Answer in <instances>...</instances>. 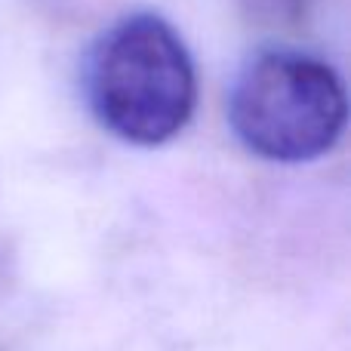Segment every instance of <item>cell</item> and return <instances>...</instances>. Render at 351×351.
Masks as SVG:
<instances>
[{
  "label": "cell",
  "instance_id": "1",
  "mask_svg": "<svg viewBox=\"0 0 351 351\" xmlns=\"http://www.w3.org/2000/svg\"><path fill=\"white\" fill-rule=\"evenodd\" d=\"M93 117L121 142L154 148L185 130L197 105V74L179 31L154 12L117 19L84 65Z\"/></svg>",
  "mask_w": 351,
  "mask_h": 351
},
{
  "label": "cell",
  "instance_id": "2",
  "mask_svg": "<svg viewBox=\"0 0 351 351\" xmlns=\"http://www.w3.org/2000/svg\"><path fill=\"white\" fill-rule=\"evenodd\" d=\"M346 84L333 65L296 49H265L237 74L228 123L253 154L274 164H308L342 139Z\"/></svg>",
  "mask_w": 351,
  "mask_h": 351
}]
</instances>
